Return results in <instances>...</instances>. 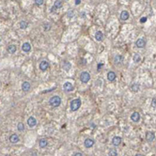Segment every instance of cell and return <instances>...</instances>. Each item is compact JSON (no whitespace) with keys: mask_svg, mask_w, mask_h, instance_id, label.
<instances>
[{"mask_svg":"<svg viewBox=\"0 0 156 156\" xmlns=\"http://www.w3.org/2000/svg\"><path fill=\"white\" fill-rule=\"evenodd\" d=\"M49 104L52 107H58L61 104V98L59 96H53L49 100Z\"/></svg>","mask_w":156,"mask_h":156,"instance_id":"1","label":"cell"},{"mask_svg":"<svg viewBox=\"0 0 156 156\" xmlns=\"http://www.w3.org/2000/svg\"><path fill=\"white\" fill-rule=\"evenodd\" d=\"M80 106H81V100L79 98L78 99H74L71 103V110L73 112H75V111H77L78 109L80 108Z\"/></svg>","mask_w":156,"mask_h":156,"instance_id":"2","label":"cell"},{"mask_svg":"<svg viewBox=\"0 0 156 156\" xmlns=\"http://www.w3.org/2000/svg\"><path fill=\"white\" fill-rule=\"evenodd\" d=\"M90 79V74L87 73V72H83L81 74H80V81L82 83H87Z\"/></svg>","mask_w":156,"mask_h":156,"instance_id":"3","label":"cell"},{"mask_svg":"<svg viewBox=\"0 0 156 156\" xmlns=\"http://www.w3.org/2000/svg\"><path fill=\"white\" fill-rule=\"evenodd\" d=\"M63 88H64V90L66 91V92H71V91H73V84H71L70 82H66L65 84H64V86H63Z\"/></svg>","mask_w":156,"mask_h":156,"instance_id":"4","label":"cell"},{"mask_svg":"<svg viewBox=\"0 0 156 156\" xmlns=\"http://www.w3.org/2000/svg\"><path fill=\"white\" fill-rule=\"evenodd\" d=\"M27 124H28L29 127L33 128V127H35L37 125V119L34 117H29L28 119H27Z\"/></svg>","mask_w":156,"mask_h":156,"instance_id":"5","label":"cell"},{"mask_svg":"<svg viewBox=\"0 0 156 156\" xmlns=\"http://www.w3.org/2000/svg\"><path fill=\"white\" fill-rule=\"evenodd\" d=\"M146 139L148 142H152L154 139H155V133L153 132H148L146 133Z\"/></svg>","mask_w":156,"mask_h":156,"instance_id":"6","label":"cell"},{"mask_svg":"<svg viewBox=\"0 0 156 156\" xmlns=\"http://www.w3.org/2000/svg\"><path fill=\"white\" fill-rule=\"evenodd\" d=\"M131 119L133 121V122H138L140 120V114L138 112H133L132 115H131Z\"/></svg>","mask_w":156,"mask_h":156,"instance_id":"7","label":"cell"},{"mask_svg":"<svg viewBox=\"0 0 156 156\" xmlns=\"http://www.w3.org/2000/svg\"><path fill=\"white\" fill-rule=\"evenodd\" d=\"M19 140H20V138H19V136H18L16 133H12V134L9 136V141H10V143H12V144L18 143Z\"/></svg>","mask_w":156,"mask_h":156,"instance_id":"8","label":"cell"},{"mask_svg":"<svg viewBox=\"0 0 156 156\" xmlns=\"http://www.w3.org/2000/svg\"><path fill=\"white\" fill-rule=\"evenodd\" d=\"M94 143H95V141H94L93 139H91V138H87V139L85 140V142H84V145H85L86 148H91V147L94 145Z\"/></svg>","mask_w":156,"mask_h":156,"instance_id":"9","label":"cell"},{"mask_svg":"<svg viewBox=\"0 0 156 156\" xmlns=\"http://www.w3.org/2000/svg\"><path fill=\"white\" fill-rule=\"evenodd\" d=\"M48 67H49V63H48L47 61H45V60H43V61H41V62L40 63V69H41V71H42V72H45V71L48 69Z\"/></svg>","mask_w":156,"mask_h":156,"instance_id":"10","label":"cell"},{"mask_svg":"<svg viewBox=\"0 0 156 156\" xmlns=\"http://www.w3.org/2000/svg\"><path fill=\"white\" fill-rule=\"evenodd\" d=\"M30 88H31V85H30V83L29 82H24L23 84H22V89H23V91H25V92H27V91H29L30 90Z\"/></svg>","mask_w":156,"mask_h":156,"instance_id":"11","label":"cell"},{"mask_svg":"<svg viewBox=\"0 0 156 156\" xmlns=\"http://www.w3.org/2000/svg\"><path fill=\"white\" fill-rule=\"evenodd\" d=\"M62 7V2L60 1V0H56L55 2V4H54V6L52 7V9H51V11H55V9H60Z\"/></svg>","mask_w":156,"mask_h":156,"instance_id":"12","label":"cell"},{"mask_svg":"<svg viewBox=\"0 0 156 156\" xmlns=\"http://www.w3.org/2000/svg\"><path fill=\"white\" fill-rule=\"evenodd\" d=\"M135 45L138 47V48H143L145 45H146V41L143 40V39H138L135 42Z\"/></svg>","mask_w":156,"mask_h":156,"instance_id":"13","label":"cell"},{"mask_svg":"<svg viewBox=\"0 0 156 156\" xmlns=\"http://www.w3.org/2000/svg\"><path fill=\"white\" fill-rule=\"evenodd\" d=\"M123 56L122 55H116L115 56V58H114V61H115V64H121L122 62H123Z\"/></svg>","mask_w":156,"mask_h":156,"instance_id":"14","label":"cell"},{"mask_svg":"<svg viewBox=\"0 0 156 156\" xmlns=\"http://www.w3.org/2000/svg\"><path fill=\"white\" fill-rule=\"evenodd\" d=\"M22 50L24 51V52H29L30 50H31V45H30V43L29 42H25L23 45H22Z\"/></svg>","mask_w":156,"mask_h":156,"instance_id":"15","label":"cell"},{"mask_svg":"<svg viewBox=\"0 0 156 156\" xmlns=\"http://www.w3.org/2000/svg\"><path fill=\"white\" fill-rule=\"evenodd\" d=\"M121 143V138L119 136H115L113 139H112V144L114 146H119V144Z\"/></svg>","mask_w":156,"mask_h":156,"instance_id":"16","label":"cell"},{"mask_svg":"<svg viewBox=\"0 0 156 156\" xmlns=\"http://www.w3.org/2000/svg\"><path fill=\"white\" fill-rule=\"evenodd\" d=\"M120 19L123 20V21L128 20V19H129V13H128L126 10L121 11V13H120Z\"/></svg>","mask_w":156,"mask_h":156,"instance_id":"17","label":"cell"},{"mask_svg":"<svg viewBox=\"0 0 156 156\" xmlns=\"http://www.w3.org/2000/svg\"><path fill=\"white\" fill-rule=\"evenodd\" d=\"M107 79H108V81H110V82L114 81V80L116 79V73H115L114 72H109V73H107Z\"/></svg>","mask_w":156,"mask_h":156,"instance_id":"18","label":"cell"},{"mask_svg":"<svg viewBox=\"0 0 156 156\" xmlns=\"http://www.w3.org/2000/svg\"><path fill=\"white\" fill-rule=\"evenodd\" d=\"M95 38L98 41H102L103 39H104V34L101 32V31H97L96 34H95Z\"/></svg>","mask_w":156,"mask_h":156,"instance_id":"19","label":"cell"},{"mask_svg":"<svg viewBox=\"0 0 156 156\" xmlns=\"http://www.w3.org/2000/svg\"><path fill=\"white\" fill-rule=\"evenodd\" d=\"M47 144H48V142H47V140H46L45 138H41V139L39 141V146H40V148H45V147L47 146Z\"/></svg>","mask_w":156,"mask_h":156,"instance_id":"20","label":"cell"},{"mask_svg":"<svg viewBox=\"0 0 156 156\" xmlns=\"http://www.w3.org/2000/svg\"><path fill=\"white\" fill-rule=\"evenodd\" d=\"M16 50H17V48H16V46L13 45V44L8 46V52L10 53V54H14V53L16 52Z\"/></svg>","mask_w":156,"mask_h":156,"instance_id":"21","label":"cell"},{"mask_svg":"<svg viewBox=\"0 0 156 156\" xmlns=\"http://www.w3.org/2000/svg\"><path fill=\"white\" fill-rule=\"evenodd\" d=\"M131 90L133 92H137L139 90V85L138 84H133L131 86Z\"/></svg>","mask_w":156,"mask_h":156,"instance_id":"22","label":"cell"},{"mask_svg":"<svg viewBox=\"0 0 156 156\" xmlns=\"http://www.w3.org/2000/svg\"><path fill=\"white\" fill-rule=\"evenodd\" d=\"M63 69H64L66 72H68V71L71 69V63L68 62V61H65V62L63 63Z\"/></svg>","mask_w":156,"mask_h":156,"instance_id":"23","label":"cell"},{"mask_svg":"<svg viewBox=\"0 0 156 156\" xmlns=\"http://www.w3.org/2000/svg\"><path fill=\"white\" fill-rule=\"evenodd\" d=\"M140 60H141V56H140V55H138V54H134V55H133V61H134L135 63H138V62H140Z\"/></svg>","mask_w":156,"mask_h":156,"instance_id":"24","label":"cell"},{"mask_svg":"<svg viewBox=\"0 0 156 156\" xmlns=\"http://www.w3.org/2000/svg\"><path fill=\"white\" fill-rule=\"evenodd\" d=\"M27 26H28V23H27L26 21H21V22H20V28L26 29Z\"/></svg>","mask_w":156,"mask_h":156,"instance_id":"25","label":"cell"},{"mask_svg":"<svg viewBox=\"0 0 156 156\" xmlns=\"http://www.w3.org/2000/svg\"><path fill=\"white\" fill-rule=\"evenodd\" d=\"M17 129H18V131H20V132H23V131L25 130V125H24V123H22V122L18 123Z\"/></svg>","mask_w":156,"mask_h":156,"instance_id":"26","label":"cell"},{"mask_svg":"<svg viewBox=\"0 0 156 156\" xmlns=\"http://www.w3.org/2000/svg\"><path fill=\"white\" fill-rule=\"evenodd\" d=\"M109 156H118V151L116 150H110Z\"/></svg>","mask_w":156,"mask_h":156,"instance_id":"27","label":"cell"},{"mask_svg":"<svg viewBox=\"0 0 156 156\" xmlns=\"http://www.w3.org/2000/svg\"><path fill=\"white\" fill-rule=\"evenodd\" d=\"M43 1H44V0H35V3H36L38 6H41V5L43 4Z\"/></svg>","mask_w":156,"mask_h":156,"instance_id":"28","label":"cell"},{"mask_svg":"<svg viewBox=\"0 0 156 156\" xmlns=\"http://www.w3.org/2000/svg\"><path fill=\"white\" fill-rule=\"evenodd\" d=\"M50 24H45L44 25V30H49L50 29Z\"/></svg>","mask_w":156,"mask_h":156,"instance_id":"29","label":"cell"},{"mask_svg":"<svg viewBox=\"0 0 156 156\" xmlns=\"http://www.w3.org/2000/svg\"><path fill=\"white\" fill-rule=\"evenodd\" d=\"M146 21H147V17H143V18L140 20V22H141V23H145Z\"/></svg>","mask_w":156,"mask_h":156,"instance_id":"30","label":"cell"},{"mask_svg":"<svg viewBox=\"0 0 156 156\" xmlns=\"http://www.w3.org/2000/svg\"><path fill=\"white\" fill-rule=\"evenodd\" d=\"M151 105H152V106H155L156 105V99H153V100H152V102H151Z\"/></svg>","mask_w":156,"mask_h":156,"instance_id":"31","label":"cell"},{"mask_svg":"<svg viewBox=\"0 0 156 156\" xmlns=\"http://www.w3.org/2000/svg\"><path fill=\"white\" fill-rule=\"evenodd\" d=\"M71 15H72V16H73V10H72V11H69V12H68V16L70 17Z\"/></svg>","mask_w":156,"mask_h":156,"instance_id":"32","label":"cell"},{"mask_svg":"<svg viewBox=\"0 0 156 156\" xmlns=\"http://www.w3.org/2000/svg\"><path fill=\"white\" fill-rule=\"evenodd\" d=\"M73 156H83V155H82L81 152H76V153H74V155Z\"/></svg>","mask_w":156,"mask_h":156,"instance_id":"33","label":"cell"},{"mask_svg":"<svg viewBox=\"0 0 156 156\" xmlns=\"http://www.w3.org/2000/svg\"><path fill=\"white\" fill-rule=\"evenodd\" d=\"M81 3V0H75V5H79Z\"/></svg>","mask_w":156,"mask_h":156,"instance_id":"34","label":"cell"},{"mask_svg":"<svg viewBox=\"0 0 156 156\" xmlns=\"http://www.w3.org/2000/svg\"><path fill=\"white\" fill-rule=\"evenodd\" d=\"M134 156H144V155H142V154H135Z\"/></svg>","mask_w":156,"mask_h":156,"instance_id":"35","label":"cell"},{"mask_svg":"<svg viewBox=\"0 0 156 156\" xmlns=\"http://www.w3.org/2000/svg\"><path fill=\"white\" fill-rule=\"evenodd\" d=\"M0 42H1V40H0Z\"/></svg>","mask_w":156,"mask_h":156,"instance_id":"36","label":"cell"}]
</instances>
